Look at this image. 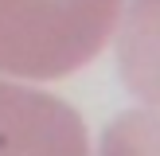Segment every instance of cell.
I'll return each mask as SVG.
<instances>
[{"instance_id": "1", "label": "cell", "mask_w": 160, "mask_h": 156, "mask_svg": "<svg viewBox=\"0 0 160 156\" xmlns=\"http://www.w3.org/2000/svg\"><path fill=\"white\" fill-rule=\"evenodd\" d=\"M121 0H0V74L67 78L109 43Z\"/></svg>"}, {"instance_id": "2", "label": "cell", "mask_w": 160, "mask_h": 156, "mask_svg": "<svg viewBox=\"0 0 160 156\" xmlns=\"http://www.w3.org/2000/svg\"><path fill=\"white\" fill-rule=\"evenodd\" d=\"M0 156H90L86 125L55 94L0 82Z\"/></svg>"}, {"instance_id": "3", "label": "cell", "mask_w": 160, "mask_h": 156, "mask_svg": "<svg viewBox=\"0 0 160 156\" xmlns=\"http://www.w3.org/2000/svg\"><path fill=\"white\" fill-rule=\"evenodd\" d=\"M121 78L145 105H160V0H133L117 43Z\"/></svg>"}, {"instance_id": "4", "label": "cell", "mask_w": 160, "mask_h": 156, "mask_svg": "<svg viewBox=\"0 0 160 156\" xmlns=\"http://www.w3.org/2000/svg\"><path fill=\"white\" fill-rule=\"evenodd\" d=\"M98 156H160V113L156 109H129L102 137Z\"/></svg>"}]
</instances>
